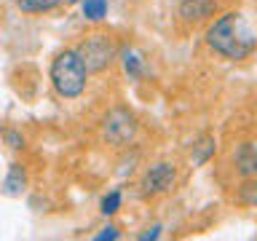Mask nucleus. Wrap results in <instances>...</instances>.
Returning a JSON list of instances; mask_svg holds the SVG:
<instances>
[{
	"label": "nucleus",
	"instance_id": "nucleus-1",
	"mask_svg": "<svg viewBox=\"0 0 257 241\" xmlns=\"http://www.w3.org/2000/svg\"><path fill=\"white\" fill-rule=\"evenodd\" d=\"M206 46L230 62H244L257 48V30L241 11H225L209 24Z\"/></svg>",
	"mask_w": 257,
	"mask_h": 241
},
{
	"label": "nucleus",
	"instance_id": "nucleus-2",
	"mask_svg": "<svg viewBox=\"0 0 257 241\" xmlns=\"http://www.w3.org/2000/svg\"><path fill=\"white\" fill-rule=\"evenodd\" d=\"M48 75H51V86L56 88V94L64 96V99H75L86 91L91 72H88L86 62L80 59L78 48H64L54 56Z\"/></svg>",
	"mask_w": 257,
	"mask_h": 241
},
{
	"label": "nucleus",
	"instance_id": "nucleus-3",
	"mask_svg": "<svg viewBox=\"0 0 257 241\" xmlns=\"http://www.w3.org/2000/svg\"><path fill=\"white\" fill-rule=\"evenodd\" d=\"M78 54H80V59L86 62L88 72H102V70H107L112 64V59L118 56V46H115V40H112L110 35L94 32V35L80 40Z\"/></svg>",
	"mask_w": 257,
	"mask_h": 241
},
{
	"label": "nucleus",
	"instance_id": "nucleus-4",
	"mask_svg": "<svg viewBox=\"0 0 257 241\" xmlns=\"http://www.w3.org/2000/svg\"><path fill=\"white\" fill-rule=\"evenodd\" d=\"M102 134L104 140L115 148H123L134 140L137 134V118L134 112H128L126 107H112L107 115L102 118Z\"/></svg>",
	"mask_w": 257,
	"mask_h": 241
},
{
	"label": "nucleus",
	"instance_id": "nucleus-5",
	"mask_svg": "<svg viewBox=\"0 0 257 241\" xmlns=\"http://www.w3.org/2000/svg\"><path fill=\"white\" fill-rule=\"evenodd\" d=\"M177 180V172L169 161H158L153 164L148 172H145L140 188H142V196H158V193H166L169 188L174 185Z\"/></svg>",
	"mask_w": 257,
	"mask_h": 241
},
{
	"label": "nucleus",
	"instance_id": "nucleus-6",
	"mask_svg": "<svg viewBox=\"0 0 257 241\" xmlns=\"http://www.w3.org/2000/svg\"><path fill=\"white\" fill-rule=\"evenodd\" d=\"M220 8V0H180L177 6V16L188 24H198V22H206L212 19Z\"/></svg>",
	"mask_w": 257,
	"mask_h": 241
},
{
	"label": "nucleus",
	"instance_id": "nucleus-7",
	"mask_svg": "<svg viewBox=\"0 0 257 241\" xmlns=\"http://www.w3.org/2000/svg\"><path fill=\"white\" fill-rule=\"evenodd\" d=\"M236 166H238V172L249 177V174H254V166H257V148L252 142H244V145H238L236 148Z\"/></svg>",
	"mask_w": 257,
	"mask_h": 241
},
{
	"label": "nucleus",
	"instance_id": "nucleus-8",
	"mask_svg": "<svg viewBox=\"0 0 257 241\" xmlns=\"http://www.w3.org/2000/svg\"><path fill=\"white\" fill-rule=\"evenodd\" d=\"M3 188H6L8 196H19V193L27 188V174H24L22 164H11V169H8V174H6Z\"/></svg>",
	"mask_w": 257,
	"mask_h": 241
},
{
	"label": "nucleus",
	"instance_id": "nucleus-9",
	"mask_svg": "<svg viewBox=\"0 0 257 241\" xmlns=\"http://www.w3.org/2000/svg\"><path fill=\"white\" fill-rule=\"evenodd\" d=\"M217 150V142L214 137H204L198 145H193V164H206L209 156Z\"/></svg>",
	"mask_w": 257,
	"mask_h": 241
},
{
	"label": "nucleus",
	"instance_id": "nucleus-10",
	"mask_svg": "<svg viewBox=\"0 0 257 241\" xmlns=\"http://www.w3.org/2000/svg\"><path fill=\"white\" fill-rule=\"evenodd\" d=\"M83 16L88 22H102L107 16V0H83Z\"/></svg>",
	"mask_w": 257,
	"mask_h": 241
},
{
	"label": "nucleus",
	"instance_id": "nucleus-11",
	"mask_svg": "<svg viewBox=\"0 0 257 241\" xmlns=\"http://www.w3.org/2000/svg\"><path fill=\"white\" fill-rule=\"evenodd\" d=\"M59 3L62 0H16V6H19L24 14H43V11L56 8Z\"/></svg>",
	"mask_w": 257,
	"mask_h": 241
},
{
	"label": "nucleus",
	"instance_id": "nucleus-12",
	"mask_svg": "<svg viewBox=\"0 0 257 241\" xmlns=\"http://www.w3.org/2000/svg\"><path fill=\"white\" fill-rule=\"evenodd\" d=\"M120 62H123V72H126L128 78H134V80L142 78L145 67H142V59L134 51H123V59H120Z\"/></svg>",
	"mask_w": 257,
	"mask_h": 241
},
{
	"label": "nucleus",
	"instance_id": "nucleus-13",
	"mask_svg": "<svg viewBox=\"0 0 257 241\" xmlns=\"http://www.w3.org/2000/svg\"><path fill=\"white\" fill-rule=\"evenodd\" d=\"M120 201H123V196H120V190H110L107 196L102 198V204H99L102 214H115L118 209H120Z\"/></svg>",
	"mask_w": 257,
	"mask_h": 241
},
{
	"label": "nucleus",
	"instance_id": "nucleus-14",
	"mask_svg": "<svg viewBox=\"0 0 257 241\" xmlns=\"http://www.w3.org/2000/svg\"><path fill=\"white\" fill-rule=\"evenodd\" d=\"M238 201H241V204H246V206H254L257 204V182L246 180L244 185H241V188H238Z\"/></svg>",
	"mask_w": 257,
	"mask_h": 241
},
{
	"label": "nucleus",
	"instance_id": "nucleus-15",
	"mask_svg": "<svg viewBox=\"0 0 257 241\" xmlns=\"http://www.w3.org/2000/svg\"><path fill=\"white\" fill-rule=\"evenodd\" d=\"M3 140H6L8 148H14V150L24 148V137H22L19 132H16V129H6V132H3Z\"/></svg>",
	"mask_w": 257,
	"mask_h": 241
},
{
	"label": "nucleus",
	"instance_id": "nucleus-16",
	"mask_svg": "<svg viewBox=\"0 0 257 241\" xmlns=\"http://www.w3.org/2000/svg\"><path fill=\"white\" fill-rule=\"evenodd\" d=\"M120 236V233H118V228H112V225H107V228H102L99 233H96V241H115Z\"/></svg>",
	"mask_w": 257,
	"mask_h": 241
},
{
	"label": "nucleus",
	"instance_id": "nucleus-17",
	"mask_svg": "<svg viewBox=\"0 0 257 241\" xmlns=\"http://www.w3.org/2000/svg\"><path fill=\"white\" fill-rule=\"evenodd\" d=\"M161 236V225H153V228H148L145 233H140V241H148V238H158Z\"/></svg>",
	"mask_w": 257,
	"mask_h": 241
},
{
	"label": "nucleus",
	"instance_id": "nucleus-18",
	"mask_svg": "<svg viewBox=\"0 0 257 241\" xmlns=\"http://www.w3.org/2000/svg\"><path fill=\"white\" fill-rule=\"evenodd\" d=\"M67 3H83V0H67Z\"/></svg>",
	"mask_w": 257,
	"mask_h": 241
},
{
	"label": "nucleus",
	"instance_id": "nucleus-19",
	"mask_svg": "<svg viewBox=\"0 0 257 241\" xmlns=\"http://www.w3.org/2000/svg\"><path fill=\"white\" fill-rule=\"evenodd\" d=\"M254 174H257V166H254Z\"/></svg>",
	"mask_w": 257,
	"mask_h": 241
}]
</instances>
